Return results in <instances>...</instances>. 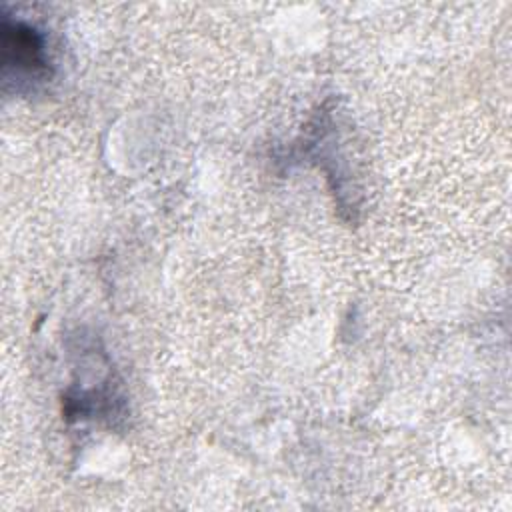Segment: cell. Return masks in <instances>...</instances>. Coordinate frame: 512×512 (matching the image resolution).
Returning a JSON list of instances; mask_svg holds the SVG:
<instances>
[{
    "instance_id": "obj_1",
    "label": "cell",
    "mask_w": 512,
    "mask_h": 512,
    "mask_svg": "<svg viewBox=\"0 0 512 512\" xmlns=\"http://www.w3.org/2000/svg\"><path fill=\"white\" fill-rule=\"evenodd\" d=\"M2 66L16 74L42 78L48 72L44 40L38 30L24 22L4 20L2 26Z\"/></svg>"
}]
</instances>
